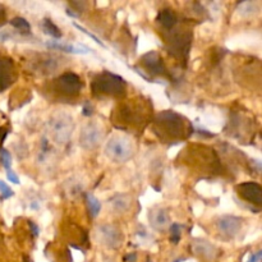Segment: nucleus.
Segmentation results:
<instances>
[{
    "mask_svg": "<svg viewBox=\"0 0 262 262\" xmlns=\"http://www.w3.org/2000/svg\"><path fill=\"white\" fill-rule=\"evenodd\" d=\"M187 120L182 115L176 112H161L156 115L154 127L155 130L163 138H169L170 141L181 140L187 135V127L192 124H187Z\"/></svg>",
    "mask_w": 262,
    "mask_h": 262,
    "instance_id": "f257e3e1",
    "label": "nucleus"
},
{
    "mask_svg": "<svg viewBox=\"0 0 262 262\" xmlns=\"http://www.w3.org/2000/svg\"><path fill=\"white\" fill-rule=\"evenodd\" d=\"M91 90L95 96L120 97L125 95L127 83L118 74L112 73V72H102L95 77L91 83Z\"/></svg>",
    "mask_w": 262,
    "mask_h": 262,
    "instance_id": "f03ea898",
    "label": "nucleus"
},
{
    "mask_svg": "<svg viewBox=\"0 0 262 262\" xmlns=\"http://www.w3.org/2000/svg\"><path fill=\"white\" fill-rule=\"evenodd\" d=\"M105 154L110 160L118 164L125 163L133 156V146L129 138L124 136H114L107 141Z\"/></svg>",
    "mask_w": 262,
    "mask_h": 262,
    "instance_id": "7ed1b4c3",
    "label": "nucleus"
},
{
    "mask_svg": "<svg viewBox=\"0 0 262 262\" xmlns=\"http://www.w3.org/2000/svg\"><path fill=\"white\" fill-rule=\"evenodd\" d=\"M49 125H50V130L56 142H59L60 145L68 142L72 132H73V122H72L71 117H67L64 114L55 115L50 119Z\"/></svg>",
    "mask_w": 262,
    "mask_h": 262,
    "instance_id": "20e7f679",
    "label": "nucleus"
},
{
    "mask_svg": "<svg viewBox=\"0 0 262 262\" xmlns=\"http://www.w3.org/2000/svg\"><path fill=\"white\" fill-rule=\"evenodd\" d=\"M54 86H55V91L63 96H76L82 89L81 77L76 73H72V72H67L55 79Z\"/></svg>",
    "mask_w": 262,
    "mask_h": 262,
    "instance_id": "39448f33",
    "label": "nucleus"
},
{
    "mask_svg": "<svg viewBox=\"0 0 262 262\" xmlns=\"http://www.w3.org/2000/svg\"><path fill=\"white\" fill-rule=\"evenodd\" d=\"M191 35L189 33H181V32H174L171 33L169 37V53L177 59H183L186 63L187 59L189 55V49H191Z\"/></svg>",
    "mask_w": 262,
    "mask_h": 262,
    "instance_id": "423d86ee",
    "label": "nucleus"
},
{
    "mask_svg": "<svg viewBox=\"0 0 262 262\" xmlns=\"http://www.w3.org/2000/svg\"><path fill=\"white\" fill-rule=\"evenodd\" d=\"M102 137H104V133L100 125H97L96 123H87L81 130L79 143L84 150H94L100 145Z\"/></svg>",
    "mask_w": 262,
    "mask_h": 262,
    "instance_id": "0eeeda50",
    "label": "nucleus"
},
{
    "mask_svg": "<svg viewBox=\"0 0 262 262\" xmlns=\"http://www.w3.org/2000/svg\"><path fill=\"white\" fill-rule=\"evenodd\" d=\"M17 78L14 63L10 58L0 56V92L5 91L14 83Z\"/></svg>",
    "mask_w": 262,
    "mask_h": 262,
    "instance_id": "6e6552de",
    "label": "nucleus"
},
{
    "mask_svg": "<svg viewBox=\"0 0 262 262\" xmlns=\"http://www.w3.org/2000/svg\"><path fill=\"white\" fill-rule=\"evenodd\" d=\"M141 64L145 67L147 73L151 74V76H161V74H165L166 72L163 58L156 51H148V53H146L141 58Z\"/></svg>",
    "mask_w": 262,
    "mask_h": 262,
    "instance_id": "1a4fd4ad",
    "label": "nucleus"
},
{
    "mask_svg": "<svg viewBox=\"0 0 262 262\" xmlns=\"http://www.w3.org/2000/svg\"><path fill=\"white\" fill-rule=\"evenodd\" d=\"M237 191L241 197L247 200L251 204L256 205V206H261L262 202V189L261 186L256 182H246V183H241L237 187Z\"/></svg>",
    "mask_w": 262,
    "mask_h": 262,
    "instance_id": "9d476101",
    "label": "nucleus"
},
{
    "mask_svg": "<svg viewBox=\"0 0 262 262\" xmlns=\"http://www.w3.org/2000/svg\"><path fill=\"white\" fill-rule=\"evenodd\" d=\"M216 225L219 232L225 237H234L242 228V219L234 215H225L219 217Z\"/></svg>",
    "mask_w": 262,
    "mask_h": 262,
    "instance_id": "9b49d317",
    "label": "nucleus"
},
{
    "mask_svg": "<svg viewBox=\"0 0 262 262\" xmlns=\"http://www.w3.org/2000/svg\"><path fill=\"white\" fill-rule=\"evenodd\" d=\"M148 220H150L151 227L158 232H163L166 228L170 227V219H169L168 211L161 207H154L148 212Z\"/></svg>",
    "mask_w": 262,
    "mask_h": 262,
    "instance_id": "f8f14e48",
    "label": "nucleus"
},
{
    "mask_svg": "<svg viewBox=\"0 0 262 262\" xmlns=\"http://www.w3.org/2000/svg\"><path fill=\"white\" fill-rule=\"evenodd\" d=\"M99 234L102 243L109 248H117L122 242L119 230L113 225H101L99 228Z\"/></svg>",
    "mask_w": 262,
    "mask_h": 262,
    "instance_id": "ddd939ff",
    "label": "nucleus"
},
{
    "mask_svg": "<svg viewBox=\"0 0 262 262\" xmlns=\"http://www.w3.org/2000/svg\"><path fill=\"white\" fill-rule=\"evenodd\" d=\"M46 46L50 49H55V50L64 51V53L69 54H86L90 51V49H87L83 45H71V43H61L58 42V41H48Z\"/></svg>",
    "mask_w": 262,
    "mask_h": 262,
    "instance_id": "4468645a",
    "label": "nucleus"
},
{
    "mask_svg": "<svg viewBox=\"0 0 262 262\" xmlns=\"http://www.w3.org/2000/svg\"><path fill=\"white\" fill-rule=\"evenodd\" d=\"M156 20L160 23L161 27L168 31H171L176 27L177 23H178V17H177V14L171 9H163L158 14Z\"/></svg>",
    "mask_w": 262,
    "mask_h": 262,
    "instance_id": "2eb2a0df",
    "label": "nucleus"
},
{
    "mask_svg": "<svg viewBox=\"0 0 262 262\" xmlns=\"http://www.w3.org/2000/svg\"><path fill=\"white\" fill-rule=\"evenodd\" d=\"M129 202L130 200L128 199L127 196H124V194H117V196H114L112 200H110L112 207L117 212L127 211L128 207H129Z\"/></svg>",
    "mask_w": 262,
    "mask_h": 262,
    "instance_id": "dca6fc26",
    "label": "nucleus"
},
{
    "mask_svg": "<svg viewBox=\"0 0 262 262\" xmlns=\"http://www.w3.org/2000/svg\"><path fill=\"white\" fill-rule=\"evenodd\" d=\"M86 202H87V210H89V214L91 219H95V217L99 215L100 210H101V204H100L99 200L91 193L86 194Z\"/></svg>",
    "mask_w": 262,
    "mask_h": 262,
    "instance_id": "f3484780",
    "label": "nucleus"
},
{
    "mask_svg": "<svg viewBox=\"0 0 262 262\" xmlns=\"http://www.w3.org/2000/svg\"><path fill=\"white\" fill-rule=\"evenodd\" d=\"M41 27H42V31L46 33V35L51 36L54 38H60L61 37V32L59 30V27L56 25H54V22L49 18H45L41 23Z\"/></svg>",
    "mask_w": 262,
    "mask_h": 262,
    "instance_id": "a211bd4d",
    "label": "nucleus"
},
{
    "mask_svg": "<svg viewBox=\"0 0 262 262\" xmlns=\"http://www.w3.org/2000/svg\"><path fill=\"white\" fill-rule=\"evenodd\" d=\"M10 25L14 28H17L19 32L22 33H30L31 32V25L27 19L22 17H15L10 20Z\"/></svg>",
    "mask_w": 262,
    "mask_h": 262,
    "instance_id": "6ab92c4d",
    "label": "nucleus"
},
{
    "mask_svg": "<svg viewBox=\"0 0 262 262\" xmlns=\"http://www.w3.org/2000/svg\"><path fill=\"white\" fill-rule=\"evenodd\" d=\"M239 13L245 17H250V15L255 14L257 12V4L252 2H245L239 4Z\"/></svg>",
    "mask_w": 262,
    "mask_h": 262,
    "instance_id": "aec40b11",
    "label": "nucleus"
},
{
    "mask_svg": "<svg viewBox=\"0 0 262 262\" xmlns=\"http://www.w3.org/2000/svg\"><path fill=\"white\" fill-rule=\"evenodd\" d=\"M169 232H170V242L174 243V245H177V243H179V241H181V237H182V232H181V225L179 224H171L170 227H169Z\"/></svg>",
    "mask_w": 262,
    "mask_h": 262,
    "instance_id": "412c9836",
    "label": "nucleus"
},
{
    "mask_svg": "<svg viewBox=\"0 0 262 262\" xmlns=\"http://www.w3.org/2000/svg\"><path fill=\"white\" fill-rule=\"evenodd\" d=\"M0 163L4 166L5 170L12 169V156H10L9 151L5 150V148H2V150H0Z\"/></svg>",
    "mask_w": 262,
    "mask_h": 262,
    "instance_id": "4be33fe9",
    "label": "nucleus"
},
{
    "mask_svg": "<svg viewBox=\"0 0 262 262\" xmlns=\"http://www.w3.org/2000/svg\"><path fill=\"white\" fill-rule=\"evenodd\" d=\"M0 194H2L3 200H8L10 199V197H13L14 192L12 191V188H10L5 182L0 181Z\"/></svg>",
    "mask_w": 262,
    "mask_h": 262,
    "instance_id": "5701e85b",
    "label": "nucleus"
},
{
    "mask_svg": "<svg viewBox=\"0 0 262 262\" xmlns=\"http://www.w3.org/2000/svg\"><path fill=\"white\" fill-rule=\"evenodd\" d=\"M73 26H74V27H76V28H77V30L82 31V32H83V33H84V35H87V36H89V37L94 38V40H95V42H97V43H99V45H101V46H105V45H104V42H102V41H101V40H100V38H99V37H96V36H95V35H94V33H91V32H89V31H87V30H84V28H83V27H82V26L77 25V23H73Z\"/></svg>",
    "mask_w": 262,
    "mask_h": 262,
    "instance_id": "b1692460",
    "label": "nucleus"
},
{
    "mask_svg": "<svg viewBox=\"0 0 262 262\" xmlns=\"http://www.w3.org/2000/svg\"><path fill=\"white\" fill-rule=\"evenodd\" d=\"M7 23V9L3 4H0V28Z\"/></svg>",
    "mask_w": 262,
    "mask_h": 262,
    "instance_id": "393cba45",
    "label": "nucleus"
},
{
    "mask_svg": "<svg viewBox=\"0 0 262 262\" xmlns=\"http://www.w3.org/2000/svg\"><path fill=\"white\" fill-rule=\"evenodd\" d=\"M7 178L9 179V181L12 182V183L19 184V178H18V176L14 173V171L12 170V169H9V170H7Z\"/></svg>",
    "mask_w": 262,
    "mask_h": 262,
    "instance_id": "a878e982",
    "label": "nucleus"
},
{
    "mask_svg": "<svg viewBox=\"0 0 262 262\" xmlns=\"http://www.w3.org/2000/svg\"><path fill=\"white\" fill-rule=\"evenodd\" d=\"M92 112H94V107H92V105L90 104L89 101L84 102L83 109H82V113H83L84 117H91V115H92Z\"/></svg>",
    "mask_w": 262,
    "mask_h": 262,
    "instance_id": "bb28decb",
    "label": "nucleus"
},
{
    "mask_svg": "<svg viewBox=\"0 0 262 262\" xmlns=\"http://www.w3.org/2000/svg\"><path fill=\"white\" fill-rule=\"evenodd\" d=\"M28 225H30L31 230H32L33 237H37V235H38V227H37V225H36L35 223H32V222H28Z\"/></svg>",
    "mask_w": 262,
    "mask_h": 262,
    "instance_id": "cd10ccee",
    "label": "nucleus"
},
{
    "mask_svg": "<svg viewBox=\"0 0 262 262\" xmlns=\"http://www.w3.org/2000/svg\"><path fill=\"white\" fill-rule=\"evenodd\" d=\"M136 260H137V256H136V253H130V255L125 256V261L127 262H136Z\"/></svg>",
    "mask_w": 262,
    "mask_h": 262,
    "instance_id": "c85d7f7f",
    "label": "nucleus"
},
{
    "mask_svg": "<svg viewBox=\"0 0 262 262\" xmlns=\"http://www.w3.org/2000/svg\"><path fill=\"white\" fill-rule=\"evenodd\" d=\"M260 257H261V252H258L257 255H252V256H251L250 261H248V262H256L257 260H260Z\"/></svg>",
    "mask_w": 262,
    "mask_h": 262,
    "instance_id": "c756f323",
    "label": "nucleus"
},
{
    "mask_svg": "<svg viewBox=\"0 0 262 262\" xmlns=\"http://www.w3.org/2000/svg\"><path fill=\"white\" fill-rule=\"evenodd\" d=\"M148 262H151V261H148Z\"/></svg>",
    "mask_w": 262,
    "mask_h": 262,
    "instance_id": "7c9ffc66",
    "label": "nucleus"
},
{
    "mask_svg": "<svg viewBox=\"0 0 262 262\" xmlns=\"http://www.w3.org/2000/svg\"><path fill=\"white\" fill-rule=\"evenodd\" d=\"M27 262H28V261H27Z\"/></svg>",
    "mask_w": 262,
    "mask_h": 262,
    "instance_id": "2f4dec72",
    "label": "nucleus"
}]
</instances>
